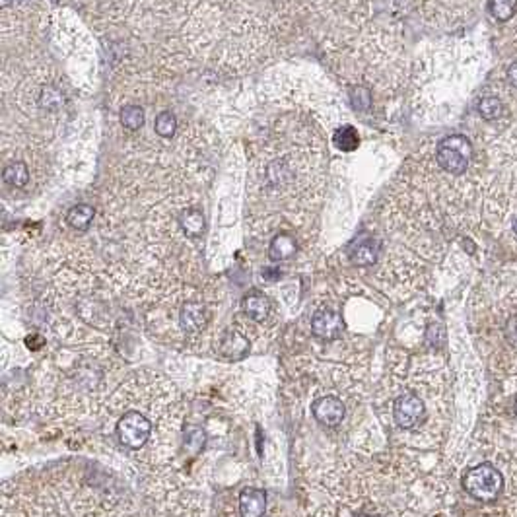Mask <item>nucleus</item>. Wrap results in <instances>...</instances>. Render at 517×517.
<instances>
[{
    "label": "nucleus",
    "instance_id": "nucleus-1",
    "mask_svg": "<svg viewBox=\"0 0 517 517\" xmlns=\"http://www.w3.org/2000/svg\"><path fill=\"white\" fill-rule=\"evenodd\" d=\"M185 414L183 397L173 381L144 368L125 376L97 422L132 465L154 469L176 465Z\"/></svg>",
    "mask_w": 517,
    "mask_h": 517
},
{
    "label": "nucleus",
    "instance_id": "nucleus-2",
    "mask_svg": "<svg viewBox=\"0 0 517 517\" xmlns=\"http://www.w3.org/2000/svg\"><path fill=\"white\" fill-rule=\"evenodd\" d=\"M53 342V348L37 360L36 379L26 389L29 412L51 422L99 420L125 379V362L113 344Z\"/></svg>",
    "mask_w": 517,
    "mask_h": 517
},
{
    "label": "nucleus",
    "instance_id": "nucleus-3",
    "mask_svg": "<svg viewBox=\"0 0 517 517\" xmlns=\"http://www.w3.org/2000/svg\"><path fill=\"white\" fill-rule=\"evenodd\" d=\"M374 412L397 447H438L449 416L444 360L391 352L374 397Z\"/></svg>",
    "mask_w": 517,
    "mask_h": 517
},
{
    "label": "nucleus",
    "instance_id": "nucleus-4",
    "mask_svg": "<svg viewBox=\"0 0 517 517\" xmlns=\"http://www.w3.org/2000/svg\"><path fill=\"white\" fill-rule=\"evenodd\" d=\"M220 299L208 288L179 281L167 282L142 306V323L158 344L181 352L212 350L216 341Z\"/></svg>",
    "mask_w": 517,
    "mask_h": 517
},
{
    "label": "nucleus",
    "instance_id": "nucleus-5",
    "mask_svg": "<svg viewBox=\"0 0 517 517\" xmlns=\"http://www.w3.org/2000/svg\"><path fill=\"white\" fill-rule=\"evenodd\" d=\"M474 333L492 371L517 385V299L492 307L488 321L476 325Z\"/></svg>",
    "mask_w": 517,
    "mask_h": 517
},
{
    "label": "nucleus",
    "instance_id": "nucleus-6",
    "mask_svg": "<svg viewBox=\"0 0 517 517\" xmlns=\"http://www.w3.org/2000/svg\"><path fill=\"white\" fill-rule=\"evenodd\" d=\"M239 309H241V313L237 317V321L253 334L255 341L271 339L272 334L276 333L278 313H276L274 302L267 294L257 292V290L249 292L241 299Z\"/></svg>",
    "mask_w": 517,
    "mask_h": 517
},
{
    "label": "nucleus",
    "instance_id": "nucleus-7",
    "mask_svg": "<svg viewBox=\"0 0 517 517\" xmlns=\"http://www.w3.org/2000/svg\"><path fill=\"white\" fill-rule=\"evenodd\" d=\"M463 488L476 502H496L504 490V476L494 465L481 463L467 471Z\"/></svg>",
    "mask_w": 517,
    "mask_h": 517
},
{
    "label": "nucleus",
    "instance_id": "nucleus-8",
    "mask_svg": "<svg viewBox=\"0 0 517 517\" xmlns=\"http://www.w3.org/2000/svg\"><path fill=\"white\" fill-rule=\"evenodd\" d=\"M253 342V334L236 319L234 325L220 329L216 341L212 344V354L222 362H241L251 352Z\"/></svg>",
    "mask_w": 517,
    "mask_h": 517
},
{
    "label": "nucleus",
    "instance_id": "nucleus-9",
    "mask_svg": "<svg viewBox=\"0 0 517 517\" xmlns=\"http://www.w3.org/2000/svg\"><path fill=\"white\" fill-rule=\"evenodd\" d=\"M471 154H473V146L469 139L463 134H455V136H447L439 142L438 150H436V160L444 171L459 176V173H465V169L469 167Z\"/></svg>",
    "mask_w": 517,
    "mask_h": 517
},
{
    "label": "nucleus",
    "instance_id": "nucleus-10",
    "mask_svg": "<svg viewBox=\"0 0 517 517\" xmlns=\"http://www.w3.org/2000/svg\"><path fill=\"white\" fill-rule=\"evenodd\" d=\"M309 331H311V337L319 342H325V344L339 342L344 334V319H342L341 311L331 306L317 307L311 313Z\"/></svg>",
    "mask_w": 517,
    "mask_h": 517
},
{
    "label": "nucleus",
    "instance_id": "nucleus-11",
    "mask_svg": "<svg viewBox=\"0 0 517 517\" xmlns=\"http://www.w3.org/2000/svg\"><path fill=\"white\" fill-rule=\"evenodd\" d=\"M237 509L241 517H263L267 509V492L257 486H246L239 492Z\"/></svg>",
    "mask_w": 517,
    "mask_h": 517
},
{
    "label": "nucleus",
    "instance_id": "nucleus-12",
    "mask_svg": "<svg viewBox=\"0 0 517 517\" xmlns=\"http://www.w3.org/2000/svg\"><path fill=\"white\" fill-rule=\"evenodd\" d=\"M299 249V241L298 237L290 232H278L271 237V243H269V259L272 263H284V261H290L294 255L298 253Z\"/></svg>",
    "mask_w": 517,
    "mask_h": 517
},
{
    "label": "nucleus",
    "instance_id": "nucleus-13",
    "mask_svg": "<svg viewBox=\"0 0 517 517\" xmlns=\"http://www.w3.org/2000/svg\"><path fill=\"white\" fill-rule=\"evenodd\" d=\"M379 253H381V243L377 241L376 237H368V239H362L356 246L352 247L350 251V263L354 267H371V264L377 263L379 259Z\"/></svg>",
    "mask_w": 517,
    "mask_h": 517
},
{
    "label": "nucleus",
    "instance_id": "nucleus-14",
    "mask_svg": "<svg viewBox=\"0 0 517 517\" xmlns=\"http://www.w3.org/2000/svg\"><path fill=\"white\" fill-rule=\"evenodd\" d=\"M179 232L185 239H197L204 232V214L199 208H185L179 214Z\"/></svg>",
    "mask_w": 517,
    "mask_h": 517
},
{
    "label": "nucleus",
    "instance_id": "nucleus-15",
    "mask_svg": "<svg viewBox=\"0 0 517 517\" xmlns=\"http://www.w3.org/2000/svg\"><path fill=\"white\" fill-rule=\"evenodd\" d=\"M94 216H96L94 206H90V204H76V206H72L71 211L66 212V224L74 232H88L92 222H94Z\"/></svg>",
    "mask_w": 517,
    "mask_h": 517
},
{
    "label": "nucleus",
    "instance_id": "nucleus-16",
    "mask_svg": "<svg viewBox=\"0 0 517 517\" xmlns=\"http://www.w3.org/2000/svg\"><path fill=\"white\" fill-rule=\"evenodd\" d=\"M2 179H4V183L10 185V187L22 189V187H26L27 181H29V169H27V166L24 162H12V164H8V166L4 167Z\"/></svg>",
    "mask_w": 517,
    "mask_h": 517
},
{
    "label": "nucleus",
    "instance_id": "nucleus-17",
    "mask_svg": "<svg viewBox=\"0 0 517 517\" xmlns=\"http://www.w3.org/2000/svg\"><path fill=\"white\" fill-rule=\"evenodd\" d=\"M37 104H39V107L47 109V111H57V109H61L64 106V94L53 84H45L43 88L39 90Z\"/></svg>",
    "mask_w": 517,
    "mask_h": 517
},
{
    "label": "nucleus",
    "instance_id": "nucleus-18",
    "mask_svg": "<svg viewBox=\"0 0 517 517\" xmlns=\"http://www.w3.org/2000/svg\"><path fill=\"white\" fill-rule=\"evenodd\" d=\"M144 119H146L144 111L139 106H125L121 109V113H119V121L129 131H139L142 125H144Z\"/></svg>",
    "mask_w": 517,
    "mask_h": 517
},
{
    "label": "nucleus",
    "instance_id": "nucleus-19",
    "mask_svg": "<svg viewBox=\"0 0 517 517\" xmlns=\"http://www.w3.org/2000/svg\"><path fill=\"white\" fill-rule=\"evenodd\" d=\"M334 144H337V148L342 150V152H352V150L358 148L360 144V139H358V132L354 127L350 125H346V127H341L337 134H334Z\"/></svg>",
    "mask_w": 517,
    "mask_h": 517
},
{
    "label": "nucleus",
    "instance_id": "nucleus-20",
    "mask_svg": "<svg viewBox=\"0 0 517 517\" xmlns=\"http://www.w3.org/2000/svg\"><path fill=\"white\" fill-rule=\"evenodd\" d=\"M154 129L160 139H173L177 132V119L171 111H164L156 117L154 121Z\"/></svg>",
    "mask_w": 517,
    "mask_h": 517
},
{
    "label": "nucleus",
    "instance_id": "nucleus-21",
    "mask_svg": "<svg viewBox=\"0 0 517 517\" xmlns=\"http://www.w3.org/2000/svg\"><path fill=\"white\" fill-rule=\"evenodd\" d=\"M517 0H490V14L498 22H508L516 14Z\"/></svg>",
    "mask_w": 517,
    "mask_h": 517
},
{
    "label": "nucleus",
    "instance_id": "nucleus-22",
    "mask_svg": "<svg viewBox=\"0 0 517 517\" xmlns=\"http://www.w3.org/2000/svg\"><path fill=\"white\" fill-rule=\"evenodd\" d=\"M479 113L486 121H496L502 115V101L498 97H484L479 104Z\"/></svg>",
    "mask_w": 517,
    "mask_h": 517
},
{
    "label": "nucleus",
    "instance_id": "nucleus-23",
    "mask_svg": "<svg viewBox=\"0 0 517 517\" xmlns=\"http://www.w3.org/2000/svg\"><path fill=\"white\" fill-rule=\"evenodd\" d=\"M350 101L358 109H368L371 106V94L366 88H354L350 92Z\"/></svg>",
    "mask_w": 517,
    "mask_h": 517
},
{
    "label": "nucleus",
    "instance_id": "nucleus-24",
    "mask_svg": "<svg viewBox=\"0 0 517 517\" xmlns=\"http://www.w3.org/2000/svg\"><path fill=\"white\" fill-rule=\"evenodd\" d=\"M508 80L514 84V86H517V61L516 62H511L509 64V69H508Z\"/></svg>",
    "mask_w": 517,
    "mask_h": 517
},
{
    "label": "nucleus",
    "instance_id": "nucleus-25",
    "mask_svg": "<svg viewBox=\"0 0 517 517\" xmlns=\"http://www.w3.org/2000/svg\"><path fill=\"white\" fill-rule=\"evenodd\" d=\"M511 409H514V420H516V424H517V395L514 397V404H511Z\"/></svg>",
    "mask_w": 517,
    "mask_h": 517
},
{
    "label": "nucleus",
    "instance_id": "nucleus-26",
    "mask_svg": "<svg viewBox=\"0 0 517 517\" xmlns=\"http://www.w3.org/2000/svg\"><path fill=\"white\" fill-rule=\"evenodd\" d=\"M8 4H10V0H2V8H6Z\"/></svg>",
    "mask_w": 517,
    "mask_h": 517
},
{
    "label": "nucleus",
    "instance_id": "nucleus-27",
    "mask_svg": "<svg viewBox=\"0 0 517 517\" xmlns=\"http://www.w3.org/2000/svg\"><path fill=\"white\" fill-rule=\"evenodd\" d=\"M514 232H516V236H517V216H516V220H514Z\"/></svg>",
    "mask_w": 517,
    "mask_h": 517
}]
</instances>
